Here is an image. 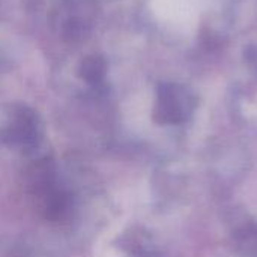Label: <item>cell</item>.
<instances>
[{"instance_id": "cell-1", "label": "cell", "mask_w": 257, "mask_h": 257, "mask_svg": "<svg viewBox=\"0 0 257 257\" xmlns=\"http://www.w3.org/2000/svg\"><path fill=\"white\" fill-rule=\"evenodd\" d=\"M42 137V125L35 110L24 104L9 108L6 120L0 125V142L9 148L23 151L35 149Z\"/></svg>"}, {"instance_id": "cell-2", "label": "cell", "mask_w": 257, "mask_h": 257, "mask_svg": "<svg viewBox=\"0 0 257 257\" xmlns=\"http://www.w3.org/2000/svg\"><path fill=\"white\" fill-rule=\"evenodd\" d=\"M193 110V98L176 84H161L157 93L154 119L161 125H178L188 119Z\"/></svg>"}, {"instance_id": "cell-3", "label": "cell", "mask_w": 257, "mask_h": 257, "mask_svg": "<svg viewBox=\"0 0 257 257\" xmlns=\"http://www.w3.org/2000/svg\"><path fill=\"white\" fill-rule=\"evenodd\" d=\"M232 242L238 254L242 257H257V224L245 221L233 230Z\"/></svg>"}, {"instance_id": "cell-4", "label": "cell", "mask_w": 257, "mask_h": 257, "mask_svg": "<svg viewBox=\"0 0 257 257\" xmlns=\"http://www.w3.org/2000/svg\"><path fill=\"white\" fill-rule=\"evenodd\" d=\"M125 245L130 254L134 257H164L155 241L146 232L142 230L128 233Z\"/></svg>"}, {"instance_id": "cell-5", "label": "cell", "mask_w": 257, "mask_h": 257, "mask_svg": "<svg viewBox=\"0 0 257 257\" xmlns=\"http://www.w3.org/2000/svg\"><path fill=\"white\" fill-rule=\"evenodd\" d=\"M107 74V62L99 54L86 56L78 65V77L89 84H99Z\"/></svg>"}]
</instances>
